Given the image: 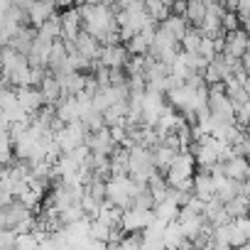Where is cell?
Returning <instances> with one entry per match:
<instances>
[{
	"label": "cell",
	"instance_id": "6da1fadb",
	"mask_svg": "<svg viewBox=\"0 0 250 250\" xmlns=\"http://www.w3.org/2000/svg\"><path fill=\"white\" fill-rule=\"evenodd\" d=\"M81 20H83V30L88 35H93L98 42H103L110 32L118 30V20H115V10L110 5H91L83 3L79 5Z\"/></svg>",
	"mask_w": 250,
	"mask_h": 250
},
{
	"label": "cell",
	"instance_id": "7a4b0ae2",
	"mask_svg": "<svg viewBox=\"0 0 250 250\" xmlns=\"http://www.w3.org/2000/svg\"><path fill=\"white\" fill-rule=\"evenodd\" d=\"M143 191H145V184H138L128 174H110L105 179V201H110L120 211L130 208Z\"/></svg>",
	"mask_w": 250,
	"mask_h": 250
},
{
	"label": "cell",
	"instance_id": "3957f363",
	"mask_svg": "<svg viewBox=\"0 0 250 250\" xmlns=\"http://www.w3.org/2000/svg\"><path fill=\"white\" fill-rule=\"evenodd\" d=\"M152 174H157V167L152 160V147H145V145L130 147L128 150V177H133L138 184L147 187Z\"/></svg>",
	"mask_w": 250,
	"mask_h": 250
},
{
	"label": "cell",
	"instance_id": "277c9868",
	"mask_svg": "<svg viewBox=\"0 0 250 250\" xmlns=\"http://www.w3.org/2000/svg\"><path fill=\"white\" fill-rule=\"evenodd\" d=\"M86 140H88V128H86L81 120L59 125V128L54 130V143L59 145L62 152H71L79 145H86Z\"/></svg>",
	"mask_w": 250,
	"mask_h": 250
},
{
	"label": "cell",
	"instance_id": "5b68a950",
	"mask_svg": "<svg viewBox=\"0 0 250 250\" xmlns=\"http://www.w3.org/2000/svg\"><path fill=\"white\" fill-rule=\"evenodd\" d=\"M150 223H155V211L152 208L130 206L120 216V230H125V233H143Z\"/></svg>",
	"mask_w": 250,
	"mask_h": 250
},
{
	"label": "cell",
	"instance_id": "8992f818",
	"mask_svg": "<svg viewBox=\"0 0 250 250\" xmlns=\"http://www.w3.org/2000/svg\"><path fill=\"white\" fill-rule=\"evenodd\" d=\"M130 59V52L125 44H101V54L96 59V64L105 66V69H125Z\"/></svg>",
	"mask_w": 250,
	"mask_h": 250
},
{
	"label": "cell",
	"instance_id": "52a82bcc",
	"mask_svg": "<svg viewBox=\"0 0 250 250\" xmlns=\"http://www.w3.org/2000/svg\"><path fill=\"white\" fill-rule=\"evenodd\" d=\"M208 174H211V182H213V194H216V199H221L223 204L240 194V182L228 179V177L223 174L221 165H216L213 169H208Z\"/></svg>",
	"mask_w": 250,
	"mask_h": 250
},
{
	"label": "cell",
	"instance_id": "ba28073f",
	"mask_svg": "<svg viewBox=\"0 0 250 250\" xmlns=\"http://www.w3.org/2000/svg\"><path fill=\"white\" fill-rule=\"evenodd\" d=\"M86 145L91 147V152H93V155H105V157H110V155H113V150L118 147V145H115V140H113V135H110V128H108V125H103V128H98V130L88 133Z\"/></svg>",
	"mask_w": 250,
	"mask_h": 250
},
{
	"label": "cell",
	"instance_id": "9c48e42d",
	"mask_svg": "<svg viewBox=\"0 0 250 250\" xmlns=\"http://www.w3.org/2000/svg\"><path fill=\"white\" fill-rule=\"evenodd\" d=\"M248 44H250L248 30L226 32V37H223V54H228V57H233V59H243V54L248 52Z\"/></svg>",
	"mask_w": 250,
	"mask_h": 250
},
{
	"label": "cell",
	"instance_id": "30bf717a",
	"mask_svg": "<svg viewBox=\"0 0 250 250\" xmlns=\"http://www.w3.org/2000/svg\"><path fill=\"white\" fill-rule=\"evenodd\" d=\"M221 169L228 179L233 182H245L250 177V157H243V155H233L228 157L226 162H221Z\"/></svg>",
	"mask_w": 250,
	"mask_h": 250
},
{
	"label": "cell",
	"instance_id": "8fae6325",
	"mask_svg": "<svg viewBox=\"0 0 250 250\" xmlns=\"http://www.w3.org/2000/svg\"><path fill=\"white\" fill-rule=\"evenodd\" d=\"M59 15H62V40L74 42L76 35L83 30V20H81L79 8H76V5H74V8H66V10H62Z\"/></svg>",
	"mask_w": 250,
	"mask_h": 250
},
{
	"label": "cell",
	"instance_id": "7c38bea8",
	"mask_svg": "<svg viewBox=\"0 0 250 250\" xmlns=\"http://www.w3.org/2000/svg\"><path fill=\"white\" fill-rule=\"evenodd\" d=\"M15 96H18V103L32 115L44 108V98L37 86H20V88H15Z\"/></svg>",
	"mask_w": 250,
	"mask_h": 250
},
{
	"label": "cell",
	"instance_id": "4fadbf2b",
	"mask_svg": "<svg viewBox=\"0 0 250 250\" xmlns=\"http://www.w3.org/2000/svg\"><path fill=\"white\" fill-rule=\"evenodd\" d=\"M74 49H76L81 57H86L88 62H96L98 54H101V42H98L93 35H88L86 30H81V32L76 35V40H74Z\"/></svg>",
	"mask_w": 250,
	"mask_h": 250
},
{
	"label": "cell",
	"instance_id": "5bb4252c",
	"mask_svg": "<svg viewBox=\"0 0 250 250\" xmlns=\"http://www.w3.org/2000/svg\"><path fill=\"white\" fill-rule=\"evenodd\" d=\"M54 115L62 125L66 123H76L81 120V113H79V103H76V96H64L57 105H54Z\"/></svg>",
	"mask_w": 250,
	"mask_h": 250
},
{
	"label": "cell",
	"instance_id": "9a60e30c",
	"mask_svg": "<svg viewBox=\"0 0 250 250\" xmlns=\"http://www.w3.org/2000/svg\"><path fill=\"white\" fill-rule=\"evenodd\" d=\"M54 13H57L54 5L44 3V0H32L30 8H27V25H32V27H42Z\"/></svg>",
	"mask_w": 250,
	"mask_h": 250
},
{
	"label": "cell",
	"instance_id": "2e32d148",
	"mask_svg": "<svg viewBox=\"0 0 250 250\" xmlns=\"http://www.w3.org/2000/svg\"><path fill=\"white\" fill-rule=\"evenodd\" d=\"M86 79H88V76H86L83 71H69V74L57 76V81H59L64 96H76V93H81L83 86H86Z\"/></svg>",
	"mask_w": 250,
	"mask_h": 250
},
{
	"label": "cell",
	"instance_id": "e0dca14e",
	"mask_svg": "<svg viewBox=\"0 0 250 250\" xmlns=\"http://www.w3.org/2000/svg\"><path fill=\"white\" fill-rule=\"evenodd\" d=\"M37 88H40V93H42V98H44V105H52V108H54V105L64 98L62 86H59L57 76H52V74H47V76H44V81H42Z\"/></svg>",
	"mask_w": 250,
	"mask_h": 250
},
{
	"label": "cell",
	"instance_id": "ac0fdd59",
	"mask_svg": "<svg viewBox=\"0 0 250 250\" xmlns=\"http://www.w3.org/2000/svg\"><path fill=\"white\" fill-rule=\"evenodd\" d=\"M191 194H194L196 199H201L204 204H206V201H211V199H216V194H213V182H211V174H208L206 169H201L199 174H194Z\"/></svg>",
	"mask_w": 250,
	"mask_h": 250
},
{
	"label": "cell",
	"instance_id": "d6986e66",
	"mask_svg": "<svg viewBox=\"0 0 250 250\" xmlns=\"http://www.w3.org/2000/svg\"><path fill=\"white\" fill-rule=\"evenodd\" d=\"M174 155H177V150H172V147L165 145V143H157V145L152 147V160H155V167H157L160 174H165V172L169 169Z\"/></svg>",
	"mask_w": 250,
	"mask_h": 250
},
{
	"label": "cell",
	"instance_id": "ffe728a7",
	"mask_svg": "<svg viewBox=\"0 0 250 250\" xmlns=\"http://www.w3.org/2000/svg\"><path fill=\"white\" fill-rule=\"evenodd\" d=\"M160 27H165L177 42H182V37L189 32V22H187V18H182V15H169L165 22H160Z\"/></svg>",
	"mask_w": 250,
	"mask_h": 250
},
{
	"label": "cell",
	"instance_id": "44dd1931",
	"mask_svg": "<svg viewBox=\"0 0 250 250\" xmlns=\"http://www.w3.org/2000/svg\"><path fill=\"white\" fill-rule=\"evenodd\" d=\"M184 240H187V235H184L179 221H169V223L165 226V230H162V245H165V248H177V245H182Z\"/></svg>",
	"mask_w": 250,
	"mask_h": 250
},
{
	"label": "cell",
	"instance_id": "7402d4cb",
	"mask_svg": "<svg viewBox=\"0 0 250 250\" xmlns=\"http://www.w3.org/2000/svg\"><path fill=\"white\" fill-rule=\"evenodd\" d=\"M179 208L182 206H177L169 196L165 199V201H160V204H155L152 206V211H155V218L157 221H162V223H169V221H177V216H179Z\"/></svg>",
	"mask_w": 250,
	"mask_h": 250
},
{
	"label": "cell",
	"instance_id": "603a6c76",
	"mask_svg": "<svg viewBox=\"0 0 250 250\" xmlns=\"http://www.w3.org/2000/svg\"><path fill=\"white\" fill-rule=\"evenodd\" d=\"M108 250H143V235L140 233H125L118 240L108 243Z\"/></svg>",
	"mask_w": 250,
	"mask_h": 250
},
{
	"label": "cell",
	"instance_id": "cb8c5ba5",
	"mask_svg": "<svg viewBox=\"0 0 250 250\" xmlns=\"http://www.w3.org/2000/svg\"><path fill=\"white\" fill-rule=\"evenodd\" d=\"M15 157V143L10 138V130L8 128H0V165H10Z\"/></svg>",
	"mask_w": 250,
	"mask_h": 250
},
{
	"label": "cell",
	"instance_id": "d4e9b609",
	"mask_svg": "<svg viewBox=\"0 0 250 250\" xmlns=\"http://www.w3.org/2000/svg\"><path fill=\"white\" fill-rule=\"evenodd\" d=\"M37 35H42V37H47V40H62V15L59 13H54L42 27H37Z\"/></svg>",
	"mask_w": 250,
	"mask_h": 250
},
{
	"label": "cell",
	"instance_id": "484cf974",
	"mask_svg": "<svg viewBox=\"0 0 250 250\" xmlns=\"http://www.w3.org/2000/svg\"><path fill=\"white\" fill-rule=\"evenodd\" d=\"M145 3V10L150 13V18L160 25V22H165L172 13H169V5H165V0H143Z\"/></svg>",
	"mask_w": 250,
	"mask_h": 250
},
{
	"label": "cell",
	"instance_id": "4316f807",
	"mask_svg": "<svg viewBox=\"0 0 250 250\" xmlns=\"http://www.w3.org/2000/svg\"><path fill=\"white\" fill-rule=\"evenodd\" d=\"M223 206H226V213H228L230 218L248 216V196H243V194L233 196V199H230V201H226Z\"/></svg>",
	"mask_w": 250,
	"mask_h": 250
},
{
	"label": "cell",
	"instance_id": "83f0119b",
	"mask_svg": "<svg viewBox=\"0 0 250 250\" xmlns=\"http://www.w3.org/2000/svg\"><path fill=\"white\" fill-rule=\"evenodd\" d=\"M204 35L199 32V27H189V32L182 37L179 47H184V52H199V44H201Z\"/></svg>",
	"mask_w": 250,
	"mask_h": 250
},
{
	"label": "cell",
	"instance_id": "f1b7e54d",
	"mask_svg": "<svg viewBox=\"0 0 250 250\" xmlns=\"http://www.w3.org/2000/svg\"><path fill=\"white\" fill-rule=\"evenodd\" d=\"M201 76H204V81H206V86H213V83H221V81H223V71H221V64H218V59H213V62H208Z\"/></svg>",
	"mask_w": 250,
	"mask_h": 250
},
{
	"label": "cell",
	"instance_id": "f546056e",
	"mask_svg": "<svg viewBox=\"0 0 250 250\" xmlns=\"http://www.w3.org/2000/svg\"><path fill=\"white\" fill-rule=\"evenodd\" d=\"M40 238L30 230V233H18L15 235V248H20V250H37L40 248Z\"/></svg>",
	"mask_w": 250,
	"mask_h": 250
},
{
	"label": "cell",
	"instance_id": "4dcf8cb0",
	"mask_svg": "<svg viewBox=\"0 0 250 250\" xmlns=\"http://www.w3.org/2000/svg\"><path fill=\"white\" fill-rule=\"evenodd\" d=\"M221 22H223V30H226V32H233V30H240V25H243L235 10H226V15H223V20H221Z\"/></svg>",
	"mask_w": 250,
	"mask_h": 250
},
{
	"label": "cell",
	"instance_id": "1f68e13d",
	"mask_svg": "<svg viewBox=\"0 0 250 250\" xmlns=\"http://www.w3.org/2000/svg\"><path fill=\"white\" fill-rule=\"evenodd\" d=\"M235 120L238 125H250V98H245V103L235 108Z\"/></svg>",
	"mask_w": 250,
	"mask_h": 250
},
{
	"label": "cell",
	"instance_id": "d6a6232c",
	"mask_svg": "<svg viewBox=\"0 0 250 250\" xmlns=\"http://www.w3.org/2000/svg\"><path fill=\"white\" fill-rule=\"evenodd\" d=\"M233 226L240 235H245V240H250V216H240V218H233Z\"/></svg>",
	"mask_w": 250,
	"mask_h": 250
},
{
	"label": "cell",
	"instance_id": "836d02e7",
	"mask_svg": "<svg viewBox=\"0 0 250 250\" xmlns=\"http://www.w3.org/2000/svg\"><path fill=\"white\" fill-rule=\"evenodd\" d=\"M15 245V230L13 228H0V250Z\"/></svg>",
	"mask_w": 250,
	"mask_h": 250
},
{
	"label": "cell",
	"instance_id": "e575fe53",
	"mask_svg": "<svg viewBox=\"0 0 250 250\" xmlns=\"http://www.w3.org/2000/svg\"><path fill=\"white\" fill-rule=\"evenodd\" d=\"M135 5H143V0H115L118 10H128V8H135Z\"/></svg>",
	"mask_w": 250,
	"mask_h": 250
},
{
	"label": "cell",
	"instance_id": "d590c367",
	"mask_svg": "<svg viewBox=\"0 0 250 250\" xmlns=\"http://www.w3.org/2000/svg\"><path fill=\"white\" fill-rule=\"evenodd\" d=\"M54 8H62V10L74 8V0H54Z\"/></svg>",
	"mask_w": 250,
	"mask_h": 250
},
{
	"label": "cell",
	"instance_id": "8d00e7d4",
	"mask_svg": "<svg viewBox=\"0 0 250 250\" xmlns=\"http://www.w3.org/2000/svg\"><path fill=\"white\" fill-rule=\"evenodd\" d=\"M240 194H243V196H248V199H250V177H248V179H245V182H240Z\"/></svg>",
	"mask_w": 250,
	"mask_h": 250
},
{
	"label": "cell",
	"instance_id": "74e56055",
	"mask_svg": "<svg viewBox=\"0 0 250 250\" xmlns=\"http://www.w3.org/2000/svg\"><path fill=\"white\" fill-rule=\"evenodd\" d=\"M86 3H91V5H110L113 0H86Z\"/></svg>",
	"mask_w": 250,
	"mask_h": 250
},
{
	"label": "cell",
	"instance_id": "f35d334b",
	"mask_svg": "<svg viewBox=\"0 0 250 250\" xmlns=\"http://www.w3.org/2000/svg\"><path fill=\"white\" fill-rule=\"evenodd\" d=\"M3 88H8V81H5V76H3V74H0V91H3Z\"/></svg>",
	"mask_w": 250,
	"mask_h": 250
},
{
	"label": "cell",
	"instance_id": "ab89813d",
	"mask_svg": "<svg viewBox=\"0 0 250 250\" xmlns=\"http://www.w3.org/2000/svg\"><path fill=\"white\" fill-rule=\"evenodd\" d=\"M235 250H250V240H248V243H243V245H240V248H235Z\"/></svg>",
	"mask_w": 250,
	"mask_h": 250
},
{
	"label": "cell",
	"instance_id": "60d3db41",
	"mask_svg": "<svg viewBox=\"0 0 250 250\" xmlns=\"http://www.w3.org/2000/svg\"><path fill=\"white\" fill-rule=\"evenodd\" d=\"M248 216H250V199H248Z\"/></svg>",
	"mask_w": 250,
	"mask_h": 250
},
{
	"label": "cell",
	"instance_id": "b9f144b4",
	"mask_svg": "<svg viewBox=\"0 0 250 250\" xmlns=\"http://www.w3.org/2000/svg\"><path fill=\"white\" fill-rule=\"evenodd\" d=\"M248 157H250V155H248Z\"/></svg>",
	"mask_w": 250,
	"mask_h": 250
}]
</instances>
